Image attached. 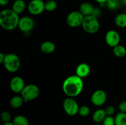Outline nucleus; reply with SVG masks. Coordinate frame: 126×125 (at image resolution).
<instances>
[{
	"label": "nucleus",
	"instance_id": "1",
	"mask_svg": "<svg viewBox=\"0 0 126 125\" xmlns=\"http://www.w3.org/2000/svg\"><path fill=\"white\" fill-rule=\"evenodd\" d=\"M84 88V82L82 78L76 75L68 77L62 85L63 91L66 96L74 98L79 95Z\"/></svg>",
	"mask_w": 126,
	"mask_h": 125
},
{
	"label": "nucleus",
	"instance_id": "2",
	"mask_svg": "<svg viewBox=\"0 0 126 125\" xmlns=\"http://www.w3.org/2000/svg\"><path fill=\"white\" fill-rule=\"evenodd\" d=\"M20 18L18 14L11 9H6L0 12V25L7 31H12L18 27Z\"/></svg>",
	"mask_w": 126,
	"mask_h": 125
},
{
	"label": "nucleus",
	"instance_id": "3",
	"mask_svg": "<svg viewBox=\"0 0 126 125\" xmlns=\"http://www.w3.org/2000/svg\"><path fill=\"white\" fill-rule=\"evenodd\" d=\"M81 26L82 29L86 33L89 34H95L97 33L100 26L98 18L93 15L84 17Z\"/></svg>",
	"mask_w": 126,
	"mask_h": 125
},
{
	"label": "nucleus",
	"instance_id": "4",
	"mask_svg": "<svg viewBox=\"0 0 126 125\" xmlns=\"http://www.w3.org/2000/svg\"><path fill=\"white\" fill-rule=\"evenodd\" d=\"M2 64L7 71L10 72H15L20 67V59L14 53L6 54Z\"/></svg>",
	"mask_w": 126,
	"mask_h": 125
},
{
	"label": "nucleus",
	"instance_id": "5",
	"mask_svg": "<svg viewBox=\"0 0 126 125\" xmlns=\"http://www.w3.org/2000/svg\"><path fill=\"white\" fill-rule=\"evenodd\" d=\"M39 93L40 90L36 85L30 84L25 85L20 94L25 102H27L36 99L39 95Z\"/></svg>",
	"mask_w": 126,
	"mask_h": 125
},
{
	"label": "nucleus",
	"instance_id": "6",
	"mask_svg": "<svg viewBox=\"0 0 126 125\" xmlns=\"http://www.w3.org/2000/svg\"><path fill=\"white\" fill-rule=\"evenodd\" d=\"M84 18V15L79 11H73L68 15L66 17V23L71 28H76L82 25Z\"/></svg>",
	"mask_w": 126,
	"mask_h": 125
},
{
	"label": "nucleus",
	"instance_id": "7",
	"mask_svg": "<svg viewBox=\"0 0 126 125\" xmlns=\"http://www.w3.org/2000/svg\"><path fill=\"white\" fill-rule=\"evenodd\" d=\"M63 107L65 113L69 116H75L78 113L79 105L73 98H66L63 103Z\"/></svg>",
	"mask_w": 126,
	"mask_h": 125
},
{
	"label": "nucleus",
	"instance_id": "8",
	"mask_svg": "<svg viewBox=\"0 0 126 125\" xmlns=\"http://www.w3.org/2000/svg\"><path fill=\"white\" fill-rule=\"evenodd\" d=\"M27 9L30 14L38 15L45 10V2L43 0H32L28 4Z\"/></svg>",
	"mask_w": 126,
	"mask_h": 125
},
{
	"label": "nucleus",
	"instance_id": "9",
	"mask_svg": "<svg viewBox=\"0 0 126 125\" xmlns=\"http://www.w3.org/2000/svg\"><path fill=\"white\" fill-rule=\"evenodd\" d=\"M35 23L32 17L25 16L20 18L18 28L24 33H29L34 28Z\"/></svg>",
	"mask_w": 126,
	"mask_h": 125
},
{
	"label": "nucleus",
	"instance_id": "10",
	"mask_svg": "<svg viewBox=\"0 0 126 125\" xmlns=\"http://www.w3.org/2000/svg\"><path fill=\"white\" fill-rule=\"evenodd\" d=\"M107 96L105 91L102 89H98L94 92L91 96V102L95 106H102L107 101Z\"/></svg>",
	"mask_w": 126,
	"mask_h": 125
},
{
	"label": "nucleus",
	"instance_id": "11",
	"mask_svg": "<svg viewBox=\"0 0 126 125\" xmlns=\"http://www.w3.org/2000/svg\"><path fill=\"white\" fill-rule=\"evenodd\" d=\"M121 38L119 33L114 30H110L105 34V42L108 45L114 47L119 45Z\"/></svg>",
	"mask_w": 126,
	"mask_h": 125
},
{
	"label": "nucleus",
	"instance_id": "12",
	"mask_svg": "<svg viewBox=\"0 0 126 125\" xmlns=\"http://www.w3.org/2000/svg\"><path fill=\"white\" fill-rule=\"evenodd\" d=\"M25 87L24 80L20 76H15L10 82V88L15 93H21Z\"/></svg>",
	"mask_w": 126,
	"mask_h": 125
},
{
	"label": "nucleus",
	"instance_id": "13",
	"mask_svg": "<svg viewBox=\"0 0 126 125\" xmlns=\"http://www.w3.org/2000/svg\"><path fill=\"white\" fill-rule=\"evenodd\" d=\"M91 73V67L88 64L82 62L76 67V75L81 78L87 77Z\"/></svg>",
	"mask_w": 126,
	"mask_h": 125
},
{
	"label": "nucleus",
	"instance_id": "14",
	"mask_svg": "<svg viewBox=\"0 0 126 125\" xmlns=\"http://www.w3.org/2000/svg\"><path fill=\"white\" fill-rule=\"evenodd\" d=\"M95 7L91 3L87 2H82L79 7V12L84 15V17L91 15L93 14Z\"/></svg>",
	"mask_w": 126,
	"mask_h": 125
},
{
	"label": "nucleus",
	"instance_id": "15",
	"mask_svg": "<svg viewBox=\"0 0 126 125\" xmlns=\"http://www.w3.org/2000/svg\"><path fill=\"white\" fill-rule=\"evenodd\" d=\"M107 116L105 109H99L96 110L92 115V120L95 123L99 124L102 123Z\"/></svg>",
	"mask_w": 126,
	"mask_h": 125
},
{
	"label": "nucleus",
	"instance_id": "16",
	"mask_svg": "<svg viewBox=\"0 0 126 125\" xmlns=\"http://www.w3.org/2000/svg\"><path fill=\"white\" fill-rule=\"evenodd\" d=\"M26 9V3L24 0H16L13 2L12 9L17 14L23 13Z\"/></svg>",
	"mask_w": 126,
	"mask_h": 125
},
{
	"label": "nucleus",
	"instance_id": "17",
	"mask_svg": "<svg viewBox=\"0 0 126 125\" xmlns=\"http://www.w3.org/2000/svg\"><path fill=\"white\" fill-rule=\"evenodd\" d=\"M40 49L42 52L44 53L50 54L55 51V45L51 41H45L42 43Z\"/></svg>",
	"mask_w": 126,
	"mask_h": 125
},
{
	"label": "nucleus",
	"instance_id": "18",
	"mask_svg": "<svg viewBox=\"0 0 126 125\" xmlns=\"http://www.w3.org/2000/svg\"><path fill=\"white\" fill-rule=\"evenodd\" d=\"M114 23L119 28H126V13L117 15L114 18Z\"/></svg>",
	"mask_w": 126,
	"mask_h": 125
},
{
	"label": "nucleus",
	"instance_id": "19",
	"mask_svg": "<svg viewBox=\"0 0 126 125\" xmlns=\"http://www.w3.org/2000/svg\"><path fill=\"white\" fill-rule=\"evenodd\" d=\"M24 100L21 96H15L10 100V105L14 109H18L23 104Z\"/></svg>",
	"mask_w": 126,
	"mask_h": 125
},
{
	"label": "nucleus",
	"instance_id": "20",
	"mask_svg": "<svg viewBox=\"0 0 126 125\" xmlns=\"http://www.w3.org/2000/svg\"><path fill=\"white\" fill-rule=\"evenodd\" d=\"M113 54L118 58H123L126 55V49L124 46L118 45L113 47Z\"/></svg>",
	"mask_w": 126,
	"mask_h": 125
},
{
	"label": "nucleus",
	"instance_id": "21",
	"mask_svg": "<svg viewBox=\"0 0 126 125\" xmlns=\"http://www.w3.org/2000/svg\"><path fill=\"white\" fill-rule=\"evenodd\" d=\"M12 123L14 125H29V121L26 116L18 115L15 116Z\"/></svg>",
	"mask_w": 126,
	"mask_h": 125
},
{
	"label": "nucleus",
	"instance_id": "22",
	"mask_svg": "<svg viewBox=\"0 0 126 125\" xmlns=\"http://www.w3.org/2000/svg\"><path fill=\"white\" fill-rule=\"evenodd\" d=\"M105 5L110 11H115L121 7L122 4L120 0H108Z\"/></svg>",
	"mask_w": 126,
	"mask_h": 125
},
{
	"label": "nucleus",
	"instance_id": "23",
	"mask_svg": "<svg viewBox=\"0 0 126 125\" xmlns=\"http://www.w3.org/2000/svg\"><path fill=\"white\" fill-rule=\"evenodd\" d=\"M115 125H126V113L119 112L114 117Z\"/></svg>",
	"mask_w": 126,
	"mask_h": 125
},
{
	"label": "nucleus",
	"instance_id": "24",
	"mask_svg": "<svg viewBox=\"0 0 126 125\" xmlns=\"http://www.w3.org/2000/svg\"><path fill=\"white\" fill-rule=\"evenodd\" d=\"M57 7V4L54 0H48L45 2V11L47 12H53Z\"/></svg>",
	"mask_w": 126,
	"mask_h": 125
},
{
	"label": "nucleus",
	"instance_id": "25",
	"mask_svg": "<svg viewBox=\"0 0 126 125\" xmlns=\"http://www.w3.org/2000/svg\"><path fill=\"white\" fill-rule=\"evenodd\" d=\"M90 109L89 107L86 106V105H82L81 106L79 109L78 114L82 117H86L87 116L90 114Z\"/></svg>",
	"mask_w": 126,
	"mask_h": 125
},
{
	"label": "nucleus",
	"instance_id": "26",
	"mask_svg": "<svg viewBox=\"0 0 126 125\" xmlns=\"http://www.w3.org/2000/svg\"><path fill=\"white\" fill-rule=\"evenodd\" d=\"M1 120L4 123H8L11 121V115L8 111H3L1 113Z\"/></svg>",
	"mask_w": 126,
	"mask_h": 125
},
{
	"label": "nucleus",
	"instance_id": "27",
	"mask_svg": "<svg viewBox=\"0 0 126 125\" xmlns=\"http://www.w3.org/2000/svg\"><path fill=\"white\" fill-rule=\"evenodd\" d=\"M102 123L103 125H115V120L113 116H107Z\"/></svg>",
	"mask_w": 126,
	"mask_h": 125
},
{
	"label": "nucleus",
	"instance_id": "28",
	"mask_svg": "<svg viewBox=\"0 0 126 125\" xmlns=\"http://www.w3.org/2000/svg\"><path fill=\"white\" fill-rule=\"evenodd\" d=\"M105 111L106 114H107V116H113L115 113L116 109L112 105H109V106H107L105 109Z\"/></svg>",
	"mask_w": 126,
	"mask_h": 125
},
{
	"label": "nucleus",
	"instance_id": "29",
	"mask_svg": "<svg viewBox=\"0 0 126 125\" xmlns=\"http://www.w3.org/2000/svg\"><path fill=\"white\" fill-rule=\"evenodd\" d=\"M119 110L120 112L126 113V100H123L119 104Z\"/></svg>",
	"mask_w": 126,
	"mask_h": 125
},
{
	"label": "nucleus",
	"instance_id": "30",
	"mask_svg": "<svg viewBox=\"0 0 126 125\" xmlns=\"http://www.w3.org/2000/svg\"><path fill=\"white\" fill-rule=\"evenodd\" d=\"M93 15H94L95 17H96L97 18H98V17H100V15H101V11L99 8H97V7H95L94 11L93 12Z\"/></svg>",
	"mask_w": 126,
	"mask_h": 125
},
{
	"label": "nucleus",
	"instance_id": "31",
	"mask_svg": "<svg viewBox=\"0 0 126 125\" xmlns=\"http://www.w3.org/2000/svg\"><path fill=\"white\" fill-rule=\"evenodd\" d=\"M5 56H6V55H4L2 52L0 53V64H3L5 59Z\"/></svg>",
	"mask_w": 126,
	"mask_h": 125
},
{
	"label": "nucleus",
	"instance_id": "32",
	"mask_svg": "<svg viewBox=\"0 0 126 125\" xmlns=\"http://www.w3.org/2000/svg\"><path fill=\"white\" fill-rule=\"evenodd\" d=\"M10 2V0H0V4L2 6H6Z\"/></svg>",
	"mask_w": 126,
	"mask_h": 125
},
{
	"label": "nucleus",
	"instance_id": "33",
	"mask_svg": "<svg viewBox=\"0 0 126 125\" xmlns=\"http://www.w3.org/2000/svg\"><path fill=\"white\" fill-rule=\"evenodd\" d=\"M95 1L99 3L100 4H106V2L108 0H95Z\"/></svg>",
	"mask_w": 126,
	"mask_h": 125
},
{
	"label": "nucleus",
	"instance_id": "34",
	"mask_svg": "<svg viewBox=\"0 0 126 125\" xmlns=\"http://www.w3.org/2000/svg\"><path fill=\"white\" fill-rule=\"evenodd\" d=\"M14 125V123L12 122H8V123H3V125Z\"/></svg>",
	"mask_w": 126,
	"mask_h": 125
},
{
	"label": "nucleus",
	"instance_id": "35",
	"mask_svg": "<svg viewBox=\"0 0 126 125\" xmlns=\"http://www.w3.org/2000/svg\"><path fill=\"white\" fill-rule=\"evenodd\" d=\"M121 2L122 5L126 6V0H120Z\"/></svg>",
	"mask_w": 126,
	"mask_h": 125
},
{
	"label": "nucleus",
	"instance_id": "36",
	"mask_svg": "<svg viewBox=\"0 0 126 125\" xmlns=\"http://www.w3.org/2000/svg\"><path fill=\"white\" fill-rule=\"evenodd\" d=\"M99 125V124H97V123H96V124H95V125Z\"/></svg>",
	"mask_w": 126,
	"mask_h": 125
}]
</instances>
